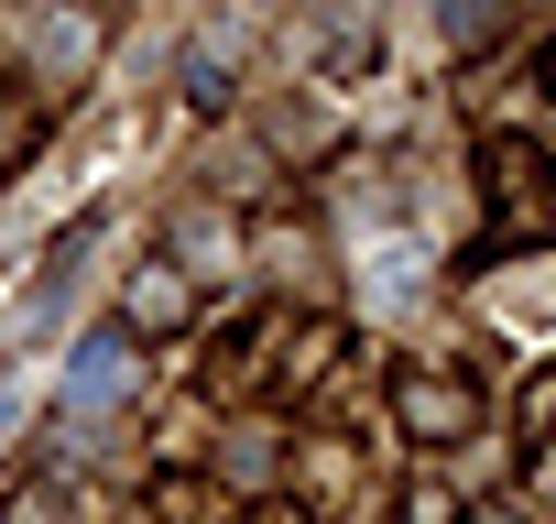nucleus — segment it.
Instances as JSON below:
<instances>
[{
    "label": "nucleus",
    "instance_id": "1",
    "mask_svg": "<svg viewBox=\"0 0 556 524\" xmlns=\"http://www.w3.org/2000/svg\"><path fill=\"white\" fill-rule=\"evenodd\" d=\"M131 383H142V350H131V339H88V350L66 361V426H99Z\"/></svg>",
    "mask_w": 556,
    "mask_h": 524
},
{
    "label": "nucleus",
    "instance_id": "2",
    "mask_svg": "<svg viewBox=\"0 0 556 524\" xmlns=\"http://www.w3.org/2000/svg\"><path fill=\"white\" fill-rule=\"evenodd\" d=\"M404 404H415V415H426V426H458V415H469V404H458V394H447V383H415V394H404Z\"/></svg>",
    "mask_w": 556,
    "mask_h": 524
}]
</instances>
